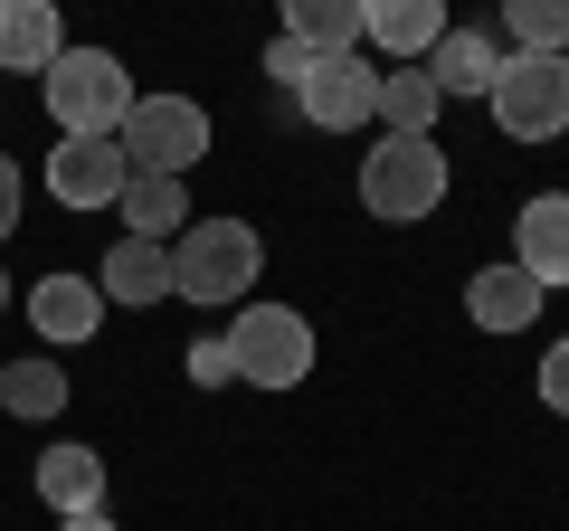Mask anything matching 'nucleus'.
<instances>
[{"label": "nucleus", "instance_id": "1", "mask_svg": "<svg viewBox=\"0 0 569 531\" xmlns=\"http://www.w3.org/2000/svg\"><path fill=\"white\" fill-rule=\"evenodd\" d=\"M257 275H266V238L247 219H190L171 238V294L181 304H257Z\"/></svg>", "mask_w": 569, "mask_h": 531}, {"label": "nucleus", "instance_id": "2", "mask_svg": "<svg viewBox=\"0 0 569 531\" xmlns=\"http://www.w3.org/2000/svg\"><path fill=\"white\" fill-rule=\"evenodd\" d=\"M39 96H48V123H58V143H114L142 86L123 77L114 48H67V58L39 77Z\"/></svg>", "mask_w": 569, "mask_h": 531}, {"label": "nucleus", "instance_id": "3", "mask_svg": "<svg viewBox=\"0 0 569 531\" xmlns=\"http://www.w3.org/2000/svg\"><path fill=\"white\" fill-rule=\"evenodd\" d=\"M447 143L437 133H380V143L361 152V209L380 228H418L447 209Z\"/></svg>", "mask_w": 569, "mask_h": 531}, {"label": "nucleus", "instance_id": "4", "mask_svg": "<svg viewBox=\"0 0 569 531\" xmlns=\"http://www.w3.org/2000/svg\"><path fill=\"white\" fill-rule=\"evenodd\" d=\"M114 152H123V171L190 181V171L209 162V104H200V96H133V114H123Z\"/></svg>", "mask_w": 569, "mask_h": 531}, {"label": "nucleus", "instance_id": "5", "mask_svg": "<svg viewBox=\"0 0 569 531\" xmlns=\"http://www.w3.org/2000/svg\"><path fill=\"white\" fill-rule=\"evenodd\" d=\"M219 342H228V370L247 389H305L313 380V323L295 304H238Z\"/></svg>", "mask_w": 569, "mask_h": 531}, {"label": "nucleus", "instance_id": "6", "mask_svg": "<svg viewBox=\"0 0 569 531\" xmlns=\"http://www.w3.org/2000/svg\"><path fill=\"white\" fill-rule=\"evenodd\" d=\"M493 123H503L512 143H560L569 133V58H512L493 67Z\"/></svg>", "mask_w": 569, "mask_h": 531}, {"label": "nucleus", "instance_id": "7", "mask_svg": "<svg viewBox=\"0 0 569 531\" xmlns=\"http://www.w3.org/2000/svg\"><path fill=\"white\" fill-rule=\"evenodd\" d=\"M295 104H305V123H323V133H361V123H380V58H313L305 86H295Z\"/></svg>", "mask_w": 569, "mask_h": 531}, {"label": "nucleus", "instance_id": "8", "mask_svg": "<svg viewBox=\"0 0 569 531\" xmlns=\"http://www.w3.org/2000/svg\"><path fill=\"white\" fill-rule=\"evenodd\" d=\"M512 266H522L541 294L569 285V190H531L512 209Z\"/></svg>", "mask_w": 569, "mask_h": 531}, {"label": "nucleus", "instance_id": "9", "mask_svg": "<svg viewBox=\"0 0 569 531\" xmlns=\"http://www.w3.org/2000/svg\"><path fill=\"white\" fill-rule=\"evenodd\" d=\"M437 39H447L437 0H361V48H380V67H427Z\"/></svg>", "mask_w": 569, "mask_h": 531}, {"label": "nucleus", "instance_id": "10", "mask_svg": "<svg viewBox=\"0 0 569 531\" xmlns=\"http://www.w3.org/2000/svg\"><path fill=\"white\" fill-rule=\"evenodd\" d=\"M123 181H133V171H123L114 143H58L48 152V200L58 209H114Z\"/></svg>", "mask_w": 569, "mask_h": 531}, {"label": "nucleus", "instance_id": "11", "mask_svg": "<svg viewBox=\"0 0 569 531\" xmlns=\"http://www.w3.org/2000/svg\"><path fill=\"white\" fill-rule=\"evenodd\" d=\"M541 304H550V294L531 285L512 257H503V266H475V275H466V313H475V332H531V323H541Z\"/></svg>", "mask_w": 569, "mask_h": 531}, {"label": "nucleus", "instance_id": "12", "mask_svg": "<svg viewBox=\"0 0 569 531\" xmlns=\"http://www.w3.org/2000/svg\"><path fill=\"white\" fill-rule=\"evenodd\" d=\"M67 58V20L48 0H0V67L10 77H48Z\"/></svg>", "mask_w": 569, "mask_h": 531}, {"label": "nucleus", "instance_id": "13", "mask_svg": "<svg viewBox=\"0 0 569 531\" xmlns=\"http://www.w3.org/2000/svg\"><path fill=\"white\" fill-rule=\"evenodd\" d=\"M493 67H503V39H485V29H456L447 20V39L427 48V86L437 96H493Z\"/></svg>", "mask_w": 569, "mask_h": 531}, {"label": "nucleus", "instance_id": "14", "mask_svg": "<svg viewBox=\"0 0 569 531\" xmlns=\"http://www.w3.org/2000/svg\"><path fill=\"white\" fill-rule=\"evenodd\" d=\"M20 313L48 332V342H96V323H104V294H96V275H39Z\"/></svg>", "mask_w": 569, "mask_h": 531}, {"label": "nucleus", "instance_id": "15", "mask_svg": "<svg viewBox=\"0 0 569 531\" xmlns=\"http://www.w3.org/2000/svg\"><path fill=\"white\" fill-rule=\"evenodd\" d=\"M96 294H104V304H171V247L114 238L104 266H96Z\"/></svg>", "mask_w": 569, "mask_h": 531}, {"label": "nucleus", "instance_id": "16", "mask_svg": "<svg viewBox=\"0 0 569 531\" xmlns=\"http://www.w3.org/2000/svg\"><path fill=\"white\" fill-rule=\"evenodd\" d=\"M39 503L58 512V522L104 512V455H96V447H48V455H39Z\"/></svg>", "mask_w": 569, "mask_h": 531}, {"label": "nucleus", "instance_id": "17", "mask_svg": "<svg viewBox=\"0 0 569 531\" xmlns=\"http://www.w3.org/2000/svg\"><path fill=\"white\" fill-rule=\"evenodd\" d=\"M114 219H123V238L171 247V238L190 228V181H152V171H133V181H123V200H114Z\"/></svg>", "mask_w": 569, "mask_h": 531}, {"label": "nucleus", "instance_id": "18", "mask_svg": "<svg viewBox=\"0 0 569 531\" xmlns=\"http://www.w3.org/2000/svg\"><path fill=\"white\" fill-rule=\"evenodd\" d=\"M284 39L305 58H351L361 48V0H284Z\"/></svg>", "mask_w": 569, "mask_h": 531}, {"label": "nucleus", "instance_id": "19", "mask_svg": "<svg viewBox=\"0 0 569 531\" xmlns=\"http://www.w3.org/2000/svg\"><path fill=\"white\" fill-rule=\"evenodd\" d=\"M447 96L427 86V67H380V133H437Z\"/></svg>", "mask_w": 569, "mask_h": 531}, {"label": "nucleus", "instance_id": "20", "mask_svg": "<svg viewBox=\"0 0 569 531\" xmlns=\"http://www.w3.org/2000/svg\"><path fill=\"white\" fill-rule=\"evenodd\" d=\"M0 409L10 418H58L67 409V370L58 361H0Z\"/></svg>", "mask_w": 569, "mask_h": 531}, {"label": "nucleus", "instance_id": "21", "mask_svg": "<svg viewBox=\"0 0 569 531\" xmlns=\"http://www.w3.org/2000/svg\"><path fill=\"white\" fill-rule=\"evenodd\" d=\"M503 39H512V58H569V0H512Z\"/></svg>", "mask_w": 569, "mask_h": 531}, {"label": "nucleus", "instance_id": "22", "mask_svg": "<svg viewBox=\"0 0 569 531\" xmlns=\"http://www.w3.org/2000/svg\"><path fill=\"white\" fill-rule=\"evenodd\" d=\"M531 389H541V409H550V418H569V332H560V342L541 351V370H531Z\"/></svg>", "mask_w": 569, "mask_h": 531}, {"label": "nucleus", "instance_id": "23", "mask_svg": "<svg viewBox=\"0 0 569 531\" xmlns=\"http://www.w3.org/2000/svg\"><path fill=\"white\" fill-rule=\"evenodd\" d=\"M190 380L200 389H238V370H228V342L209 332V342H190Z\"/></svg>", "mask_w": 569, "mask_h": 531}, {"label": "nucleus", "instance_id": "24", "mask_svg": "<svg viewBox=\"0 0 569 531\" xmlns=\"http://www.w3.org/2000/svg\"><path fill=\"white\" fill-rule=\"evenodd\" d=\"M20 219H29V181H20V162L0 152V238H10Z\"/></svg>", "mask_w": 569, "mask_h": 531}, {"label": "nucleus", "instance_id": "25", "mask_svg": "<svg viewBox=\"0 0 569 531\" xmlns=\"http://www.w3.org/2000/svg\"><path fill=\"white\" fill-rule=\"evenodd\" d=\"M305 48H295V39H276V48H266V77H276V86H305Z\"/></svg>", "mask_w": 569, "mask_h": 531}, {"label": "nucleus", "instance_id": "26", "mask_svg": "<svg viewBox=\"0 0 569 531\" xmlns=\"http://www.w3.org/2000/svg\"><path fill=\"white\" fill-rule=\"evenodd\" d=\"M58 531H114V522H104V512H86V522H58Z\"/></svg>", "mask_w": 569, "mask_h": 531}, {"label": "nucleus", "instance_id": "27", "mask_svg": "<svg viewBox=\"0 0 569 531\" xmlns=\"http://www.w3.org/2000/svg\"><path fill=\"white\" fill-rule=\"evenodd\" d=\"M0 313H10V275H0Z\"/></svg>", "mask_w": 569, "mask_h": 531}]
</instances>
